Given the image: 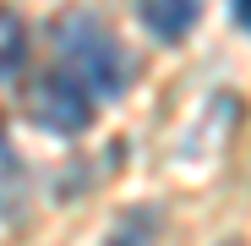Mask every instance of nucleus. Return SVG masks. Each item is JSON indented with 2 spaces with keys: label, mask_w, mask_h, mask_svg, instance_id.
Wrapping results in <instances>:
<instances>
[{
  "label": "nucleus",
  "mask_w": 251,
  "mask_h": 246,
  "mask_svg": "<svg viewBox=\"0 0 251 246\" xmlns=\"http://www.w3.org/2000/svg\"><path fill=\"white\" fill-rule=\"evenodd\" d=\"M50 38H55L60 71H71L93 99H126V93H131L137 60H131V50L104 27L99 11H66Z\"/></svg>",
  "instance_id": "1"
},
{
  "label": "nucleus",
  "mask_w": 251,
  "mask_h": 246,
  "mask_svg": "<svg viewBox=\"0 0 251 246\" xmlns=\"http://www.w3.org/2000/svg\"><path fill=\"white\" fill-rule=\"evenodd\" d=\"M22 109H27L33 126H38V132H50V137H82V132L99 120V99L82 88L71 71H60V66L27 82Z\"/></svg>",
  "instance_id": "2"
},
{
  "label": "nucleus",
  "mask_w": 251,
  "mask_h": 246,
  "mask_svg": "<svg viewBox=\"0 0 251 246\" xmlns=\"http://www.w3.org/2000/svg\"><path fill=\"white\" fill-rule=\"evenodd\" d=\"M137 11H142V22H148L153 38L180 44V38L197 27V17H202V0H137Z\"/></svg>",
  "instance_id": "3"
},
{
  "label": "nucleus",
  "mask_w": 251,
  "mask_h": 246,
  "mask_svg": "<svg viewBox=\"0 0 251 246\" xmlns=\"http://www.w3.org/2000/svg\"><path fill=\"white\" fill-rule=\"evenodd\" d=\"M22 60H27V22L11 6H0V77H11Z\"/></svg>",
  "instance_id": "4"
},
{
  "label": "nucleus",
  "mask_w": 251,
  "mask_h": 246,
  "mask_svg": "<svg viewBox=\"0 0 251 246\" xmlns=\"http://www.w3.org/2000/svg\"><path fill=\"white\" fill-rule=\"evenodd\" d=\"M142 230H148V224H120V235H115L109 246H142Z\"/></svg>",
  "instance_id": "5"
},
{
  "label": "nucleus",
  "mask_w": 251,
  "mask_h": 246,
  "mask_svg": "<svg viewBox=\"0 0 251 246\" xmlns=\"http://www.w3.org/2000/svg\"><path fill=\"white\" fill-rule=\"evenodd\" d=\"M235 22H240V27H251V0H235Z\"/></svg>",
  "instance_id": "6"
}]
</instances>
